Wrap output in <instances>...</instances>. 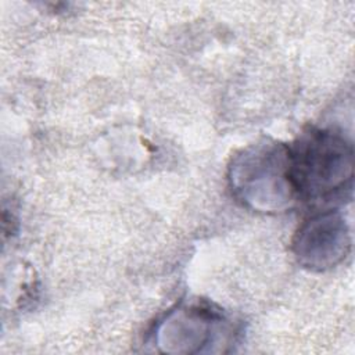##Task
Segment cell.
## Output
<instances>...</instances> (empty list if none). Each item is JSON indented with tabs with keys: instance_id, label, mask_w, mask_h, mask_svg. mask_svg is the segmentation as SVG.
I'll list each match as a JSON object with an SVG mask.
<instances>
[{
	"instance_id": "obj_1",
	"label": "cell",
	"mask_w": 355,
	"mask_h": 355,
	"mask_svg": "<svg viewBox=\"0 0 355 355\" xmlns=\"http://www.w3.org/2000/svg\"><path fill=\"white\" fill-rule=\"evenodd\" d=\"M288 157L298 200L330 204L351 197L354 147L341 132L309 128L288 146Z\"/></svg>"
},
{
	"instance_id": "obj_2",
	"label": "cell",
	"mask_w": 355,
	"mask_h": 355,
	"mask_svg": "<svg viewBox=\"0 0 355 355\" xmlns=\"http://www.w3.org/2000/svg\"><path fill=\"white\" fill-rule=\"evenodd\" d=\"M229 184L243 207L279 214L298 201L290 178L288 146L262 140L237 153L229 165Z\"/></svg>"
},
{
	"instance_id": "obj_3",
	"label": "cell",
	"mask_w": 355,
	"mask_h": 355,
	"mask_svg": "<svg viewBox=\"0 0 355 355\" xmlns=\"http://www.w3.org/2000/svg\"><path fill=\"white\" fill-rule=\"evenodd\" d=\"M234 327L216 308L205 302H183L171 309L154 329V343L164 352H205L207 345L230 344Z\"/></svg>"
},
{
	"instance_id": "obj_4",
	"label": "cell",
	"mask_w": 355,
	"mask_h": 355,
	"mask_svg": "<svg viewBox=\"0 0 355 355\" xmlns=\"http://www.w3.org/2000/svg\"><path fill=\"white\" fill-rule=\"evenodd\" d=\"M349 248V227L337 209H326L306 219L293 240V251L298 263L318 272L341 263Z\"/></svg>"
}]
</instances>
